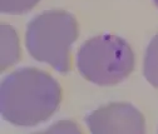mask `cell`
<instances>
[{
	"label": "cell",
	"mask_w": 158,
	"mask_h": 134,
	"mask_svg": "<svg viewBox=\"0 0 158 134\" xmlns=\"http://www.w3.org/2000/svg\"><path fill=\"white\" fill-rule=\"evenodd\" d=\"M62 102V88L48 73L24 68L9 74L0 88L2 117L19 127L48 120Z\"/></svg>",
	"instance_id": "1"
},
{
	"label": "cell",
	"mask_w": 158,
	"mask_h": 134,
	"mask_svg": "<svg viewBox=\"0 0 158 134\" xmlns=\"http://www.w3.org/2000/svg\"><path fill=\"white\" fill-rule=\"evenodd\" d=\"M78 38L75 18L63 10H49L28 24L25 44L38 62L52 65L59 73L70 70V45Z\"/></svg>",
	"instance_id": "2"
},
{
	"label": "cell",
	"mask_w": 158,
	"mask_h": 134,
	"mask_svg": "<svg viewBox=\"0 0 158 134\" xmlns=\"http://www.w3.org/2000/svg\"><path fill=\"white\" fill-rule=\"evenodd\" d=\"M77 67L87 80L98 85H114L133 71L134 54L122 38L99 35L81 47Z\"/></svg>",
	"instance_id": "3"
},
{
	"label": "cell",
	"mask_w": 158,
	"mask_h": 134,
	"mask_svg": "<svg viewBox=\"0 0 158 134\" xmlns=\"http://www.w3.org/2000/svg\"><path fill=\"white\" fill-rule=\"evenodd\" d=\"M85 123L94 134H143V114L128 103H112L88 114Z\"/></svg>",
	"instance_id": "4"
},
{
	"label": "cell",
	"mask_w": 158,
	"mask_h": 134,
	"mask_svg": "<svg viewBox=\"0 0 158 134\" xmlns=\"http://www.w3.org/2000/svg\"><path fill=\"white\" fill-rule=\"evenodd\" d=\"M2 70L8 69L15 64L20 58V49H19V39L15 30L9 25H2Z\"/></svg>",
	"instance_id": "5"
},
{
	"label": "cell",
	"mask_w": 158,
	"mask_h": 134,
	"mask_svg": "<svg viewBox=\"0 0 158 134\" xmlns=\"http://www.w3.org/2000/svg\"><path fill=\"white\" fill-rule=\"evenodd\" d=\"M143 74L154 88H158V34L151 40L146 50Z\"/></svg>",
	"instance_id": "6"
},
{
	"label": "cell",
	"mask_w": 158,
	"mask_h": 134,
	"mask_svg": "<svg viewBox=\"0 0 158 134\" xmlns=\"http://www.w3.org/2000/svg\"><path fill=\"white\" fill-rule=\"evenodd\" d=\"M40 0H0V10L5 14H24Z\"/></svg>",
	"instance_id": "7"
},
{
	"label": "cell",
	"mask_w": 158,
	"mask_h": 134,
	"mask_svg": "<svg viewBox=\"0 0 158 134\" xmlns=\"http://www.w3.org/2000/svg\"><path fill=\"white\" fill-rule=\"evenodd\" d=\"M153 2H154V4L157 5V8H158V0H153Z\"/></svg>",
	"instance_id": "8"
}]
</instances>
